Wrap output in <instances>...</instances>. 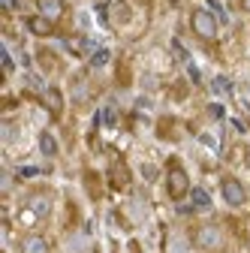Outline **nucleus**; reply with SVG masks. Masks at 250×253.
Instances as JSON below:
<instances>
[{"label":"nucleus","instance_id":"obj_1","mask_svg":"<svg viewBox=\"0 0 250 253\" xmlns=\"http://www.w3.org/2000/svg\"><path fill=\"white\" fill-rule=\"evenodd\" d=\"M190 27H193V34L205 42H214L217 40V18L208 12V9H196L190 15Z\"/></svg>","mask_w":250,"mask_h":253},{"label":"nucleus","instance_id":"obj_17","mask_svg":"<svg viewBox=\"0 0 250 253\" xmlns=\"http://www.w3.org/2000/svg\"><path fill=\"white\" fill-rule=\"evenodd\" d=\"M3 6H15V0H3Z\"/></svg>","mask_w":250,"mask_h":253},{"label":"nucleus","instance_id":"obj_13","mask_svg":"<svg viewBox=\"0 0 250 253\" xmlns=\"http://www.w3.org/2000/svg\"><path fill=\"white\" fill-rule=\"evenodd\" d=\"M106 60H109V51H97V54H93V67H103Z\"/></svg>","mask_w":250,"mask_h":253},{"label":"nucleus","instance_id":"obj_16","mask_svg":"<svg viewBox=\"0 0 250 253\" xmlns=\"http://www.w3.org/2000/svg\"><path fill=\"white\" fill-rule=\"evenodd\" d=\"M241 6H244V12H250V0H241Z\"/></svg>","mask_w":250,"mask_h":253},{"label":"nucleus","instance_id":"obj_6","mask_svg":"<svg viewBox=\"0 0 250 253\" xmlns=\"http://www.w3.org/2000/svg\"><path fill=\"white\" fill-rule=\"evenodd\" d=\"M42 103H45V109H48L54 118H60V112H64V97H60L57 87H48V90L42 93Z\"/></svg>","mask_w":250,"mask_h":253},{"label":"nucleus","instance_id":"obj_8","mask_svg":"<svg viewBox=\"0 0 250 253\" xmlns=\"http://www.w3.org/2000/svg\"><path fill=\"white\" fill-rule=\"evenodd\" d=\"M21 253H48V241L40 235H27L21 244Z\"/></svg>","mask_w":250,"mask_h":253},{"label":"nucleus","instance_id":"obj_5","mask_svg":"<svg viewBox=\"0 0 250 253\" xmlns=\"http://www.w3.org/2000/svg\"><path fill=\"white\" fill-rule=\"evenodd\" d=\"M37 6H40V15H45L48 21L64 18V12H67L64 0H37Z\"/></svg>","mask_w":250,"mask_h":253},{"label":"nucleus","instance_id":"obj_15","mask_svg":"<svg viewBox=\"0 0 250 253\" xmlns=\"http://www.w3.org/2000/svg\"><path fill=\"white\" fill-rule=\"evenodd\" d=\"M214 90H229V82L226 79H214Z\"/></svg>","mask_w":250,"mask_h":253},{"label":"nucleus","instance_id":"obj_14","mask_svg":"<svg viewBox=\"0 0 250 253\" xmlns=\"http://www.w3.org/2000/svg\"><path fill=\"white\" fill-rule=\"evenodd\" d=\"M34 211H37V214H45V211H48V202H45V199H34Z\"/></svg>","mask_w":250,"mask_h":253},{"label":"nucleus","instance_id":"obj_10","mask_svg":"<svg viewBox=\"0 0 250 253\" xmlns=\"http://www.w3.org/2000/svg\"><path fill=\"white\" fill-rule=\"evenodd\" d=\"M127 181H130L127 169H124L121 163H115V169H112V184H115V187H127Z\"/></svg>","mask_w":250,"mask_h":253},{"label":"nucleus","instance_id":"obj_3","mask_svg":"<svg viewBox=\"0 0 250 253\" xmlns=\"http://www.w3.org/2000/svg\"><path fill=\"white\" fill-rule=\"evenodd\" d=\"M193 241L202 250H220L223 247V232L217 229V226H199L196 235H193Z\"/></svg>","mask_w":250,"mask_h":253},{"label":"nucleus","instance_id":"obj_12","mask_svg":"<svg viewBox=\"0 0 250 253\" xmlns=\"http://www.w3.org/2000/svg\"><path fill=\"white\" fill-rule=\"evenodd\" d=\"M124 21H130V9L124 6V3H118L115 6V24H124Z\"/></svg>","mask_w":250,"mask_h":253},{"label":"nucleus","instance_id":"obj_9","mask_svg":"<svg viewBox=\"0 0 250 253\" xmlns=\"http://www.w3.org/2000/svg\"><path fill=\"white\" fill-rule=\"evenodd\" d=\"M40 151H42L45 157H54V154H57V142H54L51 133H42V136H40Z\"/></svg>","mask_w":250,"mask_h":253},{"label":"nucleus","instance_id":"obj_2","mask_svg":"<svg viewBox=\"0 0 250 253\" xmlns=\"http://www.w3.org/2000/svg\"><path fill=\"white\" fill-rule=\"evenodd\" d=\"M166 190H169V196L178 202V199H184L187 193H190V178H187V172L178 166V163H172L169 166V175H166Z\"/></svg>","mask_w":250,"mask_h":253},{"label":"nucleus","instance_id":"obj_11","mask_svg":"<svg viewBox=\"0 0 250 253\" xmlns=\"http://www.w3.org/2000/svg\"><path fill=\"white\" fill-rule=\"evenodd\" d=\"M193 205H196V208H208V205H211V199H208L205 190H193Z\"/></svg>","mask_w":250,"mask_h":253},{"label":"nucleus","instance_id":"obj_4","mask_svg":"<svg viewBox=\"0 0 250 253\" xmlns=\"http://www.w3.org/2000/svg\"><path fill=\"white\" fill-rule=\"evenodd\" d=\"M220 190H223V199H226L232 208H241V205L247 202V190H244L241 181H235V178H223V181H220Z\"/></svg>","mask_w":250,"mask_h":253},{"label":"nucleus","instance_id":"obj_7","mask_svg":"<svg viewBox=\"0 0 250 253\" xmlns=\"http://www.w3.org/2000/svg\"><path fill=\"white\" fill-rule=\"evenodd\" d=\"M27 27H30V34H37V37H48L54 30V21H48L45 15H34V18H27Z\"/></svg>","mask_w":250,"mask_h":253}]
</instances>
